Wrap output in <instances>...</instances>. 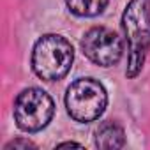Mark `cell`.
<instances>
[{
    "instance_id": "cell-5",
    "label": "cell",
    "mask_w": 150,
    "mask_h": 150,
    "mask_svg": "<svg viewBox=\"0 0 150 150\" xmlns=\"http://www.w3.org/2000/svg\"><path fill=\"white\" fill-rule=\"evenodd\" d=\"M81 51L96 65L111 67L120 62L124 55V42L117 32L106 27H94L83 35Z\"/></svg>"
},
{
    "instance_id": "cell-3",
    "label": "cell",
    "mask_w": 150,
    "mask_h": 150,
    "mask_svg": "<svg viewBox=\"0 0 150 150\" xmlns=\"http://www.w3.org/2000/svg\"><path fill=\"white\" fill-rule=\"evenodd\" d=\"M108 104L106 88L94 78H80L67 88L65 108L71 118L76 122H94L97 120Z\"/></svg>"
},
{
    "instance_id": "cell-6",
    "label": "cell",
    "mask_w": 150,
    "mask_h": 150,
    "mask_svg": "<svg viewBox=\"0 0 150 150\" xmlns=\"http://www.w3.org/2000/svg\"><path fill=\"white\" fill-rule=\"evenodd\" d=\"M125 145V132L117 122L106 120L96 129V146L97 148H122Z\"/></svg>"
},
{
    "instance_id": "cell-1",
    "label": "cell",
    "mask_w": 150,
    "mask_h": 150,
    "mask_svg": "<svg viewBox=\"0 0 150 150\" xmlns=\"http://www.w3.org/2000/svg\"><path fill=\"white\" fill-rule=\"evenodd\" d=\"M122 28L127 41V69L129 80L141 72L150 50V0H129L122 14Z\"/></svg>"
},
{
    "instance_id": "cell-4",
    "label": "cell",
    "mask_w": 150,
    "mask_h": 150,
    "mask_svg": "<svg viewBox=\"0 0 150 150\" xmlns=\"http://www.w3.org/2000/svg\"><path fill=\"white\" fill-rule=\"evenodd\" d=\"M14 122L25 132L42 131L55 115V103L41 88H25L14 101Z\"/></svg>"
},
{
    "instance_id": "cell-7",
    "label": "cell",
    "mask_w": 150,
    "mask_h": 150,
    "mask_svg": "<svg viewBox=\"0 0 150 150\" xmlns=\"http://www.w3.org/2000/svg\"><path fill=\"white\" fill-rule=\"evenodd\" d=\"M110 0H65V4L72 14L80 18H92L101 14Z\"/></svg>"
},
{
    "instance_id": "cell-9",
    "label": "cell",
    "mask_w": 150,
    "mask_h": 150,
    "mask_svg": "<svg viewBox=\"0 0 150 150\" xmlns=\"http://www.w3.org/2000/svg\"><path fill=\"white\" fill-rule=\"evenodd\" d=\"M64 146H81L80 143H74V141H67V143H60L58 148H64Z\"/></svg>"
},
{
    "instance_id": "cell-8",
    "label": "cell",
    "mask_w": 150,
    "mask_h": 150,
    "mask_svg": "<svg viewBox=\"0 0 150 150\" xmlns=\"http://www.w3.org/2000/svg\"><path fill=\"white\" fill-rule=\"evenodd\" d=\"M11 148H25V150H28V148H35V145L30 141V139H14V141H9L6 146H4V150H11Z\"/></svg>"
},
{
    "instance_id": "cell-2",
    "label": "cell",
    "mask_w": 150,
    "mask_h": 150,
    "mask_svg": "<svg viewBox=\"0 0 150 150\" xmlns=\"http://www.w3.org/2000/svg\"><path fill=\"white\" fill-rule=\"evenodd\" d=\"M74 50L71 42L57 34L39 37L32 50V69L44 81H58L71 71Z\"/></svg>"
}]
</instances>
